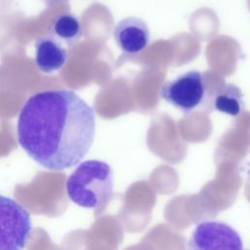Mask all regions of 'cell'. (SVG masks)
<instances>
[{
    "label": "cell",
    "mask_w": 250,
    "mask_h": 250,
    "mask_svg": "<svg viewBox=\"0 0 250 250\" xmlns=\"http://www.w3.org/2000/svg\"><path fill=\"white\" fill-rule=\"evenodd\" d=\"M95 132L93 107L64 89L30 96L17 124L20 146L36 163L52 171L77 165L90 150Z\"/></svg>",
    "instance_id": "cell-1"
},
{
    "label": "cell",
    "mask_w": 250,
    "mask_h": 250,
    "mask_svg": "<svg viewBox=\"0 0 250 250\" xmlns=\"http://www.w3.org/2000/svg\"><path fill=\"white\" fill-rule=\"evenodd\" d=\"M65 188L67 196L76 205L88 209H101L112 196L111 167L101 160L84 161L68 176Z\"/></svg>",
    "instance_id": "cell-2"
},
{
    "label": "cell",
    "mask_w": 250,
    "mask_h": 250,
    "mask_svg": "<svg viewBox=\"0 0 250 250\" xmlns=\"http://www.w3.org/2000/svg\"><path fill=\"white\" fill-rule=\"evenodd\" d=\"M31 231L28 211L18 201L0 194V250L24 248Z\"/></svg>",
    "instance_id": "cell-3"
},
{
    "label": "cell",
    "mask_w": 250,
    "mask_h": 250,
    "mask_svg": "<svg viewBox=\"0 0 250 250\" xmlns=\"http://www.w3.org/2000/svg\"><path fill=\"white\" fill-rule=\"evenodd\" d=\"M204 95L203 76L197 70L188 71L165 82L160 90L163 100L185 112L195 109L203 101Z\"/></svg>",
    "instance_id": "cell-4"
},
{
    "label": "cell",
    "mask_w": 250,
    "mask_h": 250,
    "mask_svg": "<svg viewBox=\"0 0 250 250\" xmlns=\"http://www.w3.org/2000/svg\"><path fill=\"white\" fill-rule=\"evenodd\" d=\"M189 249L241 250L242 239L238 232L226 223L207 221L198 224L191 233Z\"/></svg>",
    "instance_id": "cell-5"
},
{
    "label": "cell",
    "mask_w": 250,
    "mask_h": 250,
    "mask_svg": "<svg viewBox=\"0 0 250 250\" xmlns=\"http://www.w3.org/2000/svg\"><path fill=\"white\" fill-rule=\"evenodd\" d=\"M113 37L122 52L128 55H137L148 46L149 29L142 19L128 17L115 25Z\"/></svg>",
    "instance_id": "cell-6"
},
{
    "label": "cell",
    "mask_w": 250,
    "mask_h": 250,
    "mask_svg": "<svg viewBox=\"0 0 250 250\" xmlns=\"http://www.w3.org/2000/svg\"><path fill=\"white\" fill-rule=\"evenodd\" d=\"M34 62L40 72L52 74L65 66L67 52L53 36L40 37L35 42Z\"/></svg>",
    "instance_id": "cell-7"
},
{
    "label": "cell",
    "mask_w": 250,
    "mask_h": 250,
    "mask_svg": "<svg viewBox=\"0 0 250 250\" xmlns=\"http://www.w3.org/2000/svg\"><path fill=\"white\" fill-rule=\"evenodd\" d=\"M51 34L60 42L75 45L82 36V25L79 18L71 13L57 16L51 23Z\"/></svg>",
    "instance_id": "cell-8"
},
{
    "label": "cell",
    "mask_w": 250,
    "mask_h": 250,
    "mask_svg": "<svg viewBox=\"0 0 250 250\" xmlns=\"http://www.w3.org/2000/svg\"><path fill=\"white\" fill-rule=\"evenodd\" d=\"M242 97L238 87L233 84H227L214 95L213 106L220 112L236 117L244 107Z\"/></svg>",
    "instance_id": "cell-9"
}]
</instances>
